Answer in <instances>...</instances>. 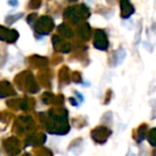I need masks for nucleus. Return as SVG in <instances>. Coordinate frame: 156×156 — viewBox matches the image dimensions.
I'll return each instance as SVG.
<instances>
[{
  "instance_id": "obj_9",
  "label": "nucleus",
  "mask_w": 156,
  "mask_h": 156,
  "mask_svg": "<svg viewBox=\"0 0 156 156\" xmlns=\"http://www.w3.org/2000/svg\"><path fill=\"white\" fill-rule=\"evenodd\" d=\"M152 156H156V149H154V150L152 151Z\"/></svg>"
},
{
  "instance_id": "obj_3",
  "label": "nucleus",
  "mask_w": 156,
  "mask_h": 156,
  "mask_svg": "<svg viewBox=\"0 0 156 156\" xmlns=\"http://www.w3.org/2000/svg\"><path fill=\"white\" fill-rule=\"evenodd\" d=\"M94 46L101 50H105L108 47V41H107L106 34H105L102 30L97 31L96 40H94Z\"/></svg>"
},
{
  "instance_id": "obj_7",
  "label": "nucleus",
  "mask_w": 156,
  "mask_h": 156,
  "mask_svg": "<svg viewBox=\"0 0 156 156\" xmlns=\"http://www.w3.org/2000/svg\"><path fill=\"white\" fill-rule=\"evenodd\" d=\"M139 156H149L148 151L146 150V148L141 149V151H140V155H139Z\"/></svg>"
},
{
  "instance_id": "obj_1",
  "label": "nucleus",
  "mask_w": 156,
  "mask_h": 156,
  "mask_svg": "<svg viewBox=\"0 0 156 156\" xmlns=\"http://www.w3.org/2000/svg\"><path fill=\"white\" fill-rule=\"evenodd\" d=\"M112 135V131L106 126H98L91 131V137L97 143L103 144L107 141L109 136Z\"/></svg>"
},
{
  "instance_id": "obj_8",
  "label": "nucleus",
  "mask_w": 156,
  "mask_h": 156,
  "mask_svg": "<svg viewBox=\"0 0 156 156\" xmlns=\"http://www.w3.org/2000/svg\"><path fill=\"white\" fill-rule=\"evenodd\" d=\"M126 156H136V155L134 154L132 151H129V152H127V154H126Z\"/></svg>"
},
{
  "instance_id": "obj_2",
  "label": "nucleus",
  "mask_w": 156,
  "mask_h": 156,
  "mask_svg": "<svg viewBox=\"0 0 156 156\" xmlns=\"http://www.w3.org/2000/svg\"><path fill=\"white\" fill-rule=\"evenodd\" d=\"M147 134H148V125L146 123H142L136 129H134L133 133H132V137L135 140L137 143L144 141V139L146 138Z\"/></svg>"
},
{
  "instance_id": "obj_6",
  "label": "nucleus",
  "mask_w": 156,
  "mask_h": 156,
  "mask_svg": "<svg viewBox=\"0 0 156 156\" xmlns=\"http://www.w3.org/2000/svg\"><path fill=\"white\" fill-rule=\"evenodd\" d=\"M147 137H148L149 143H150L152 146H156V127L151 128L150 131H148Z\"/></svg>"
},
{
  "instance_id": "obj_5",
  "label": "nucleus",
  "mask_w": 156,
  "mask_h": 156,
  "mask_svg": "<svg viewBox=\"0 0 156 156\" xmlns=\"http://www.w3.org/2000/svg\"><path fill=\"white\" fill-rule=\"evenodd\" d=\"M125 58V50L122 49V48H119L118 50L114 51L112 54V65L115 67V65H118L124 60Z\"/></svg>"
},
{
  "instance_id": "obj_4",
  "label": "nucleus",
  "mask_w": 156,
  "mask_h": 156,
  "mask_svg": "<svg viewBox=\"0 0 156 156\" xmlns=\"http://www.w3.org/2000/svg\"><path fill=\"white\" fill-rule=\"evenodd\" d=\"M120 8L122 18H129L134 13V6L129 0H120Z\"/></svg>"
}]
</instances>
